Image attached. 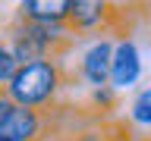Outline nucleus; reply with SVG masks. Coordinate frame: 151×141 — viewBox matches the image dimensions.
Masks as SVG:
<instances>
[{
    "instance_id": "6e6552de",
    "label": "nucleus",
    "mask_w": 151,
    "mask_h": 141,
    "mask_svg": "<svg viewBox=\"0 0 151 141\" xmlns=\"http://www.w3.org/2000/svg\"><path fill=\"white\" fill-rule=\"evenodd\" d=\"M19 69V63H16V56H13V50L6 47V41L0 38V85H6L9 78H13V72Z\"/></svg>"
},
{
    "instance_id": "1a4fd4ad",
    "label": "nucleus",
    "mask_w": 151,
    "mask_h": 141,
    "mask_svg": "<svg viewBox=\"0 0 151 141\" xmlns=\"http://www.w3.org/2000/svg\"><path fill=\"white\" fill-rule=\"evenodd\" d=\"M9 107H13V100H9V94H6V85H0V119L9 113Z\"/></svg>"
},
{
    "instance_id": "0eeeda50",
    "label": "nucleus",
    "mask_w": 151,
    "mask_h": 141,
    "mask_svg": "<svg viewBox=\"0 0 151 141\" xmlns=\"http://www.w3.org/2000/svg\"><path fill=\"white\" fill-rule=\"evenodd\" d=\"M129 116H132V122H139V125H151V88L135 94Z\"/></svg>"
},
{
    "instance_id": "f03ea898",
    "label": "nucleus",
    "mask_w": 151,
    "mask_h": 141,
    "mask_svg": "<svg viewBox=\"0 0 151 141\" xmlns=\"http://www.w3.org/2000/svg\"><path fill=\"white\" fill-rule=\"evenodd\" d=\"M47 116L41 107H19L13 103L9 113L0 119V141H41Z\"/></svg>"
},
{
    "instance_id": "f257e3e1",
    "label": "nucleus",
    "mask_w": 151,
    "mask_h": 141,
    "mask_svg": "<svg viewBox=\"0 0 151 141\" xmlns=\"http://www.w3.org/2000/svg\"><path fill=\"white\" fill-rule=\"evenodd\" d=\"M63 88V69L57 60H35V63H22L6 82L9 100L19 107H44L57 97Z\"/></svg>"
},
{
    "instance_id": "7ed1b4c3",
    "label": "nucleus",
    "mask_w": 151,
    "mask_h": 141,
    "mask_svg": "<svg viewBox=\"0 0 151 141\" xmlns=\"http://www.w3.org/2000/svg\"><path fill=\"white\" fill-rule=\"evenodd\" d=\"M113 13H116L113 0H69L66 25L73 28L76 35L101 31V28H110Z\"/></svg>"
},
{
    "instance_id": "9d476101",
    "label": "nucleus",
    "mask_w": 151,
    "mask_h": 141,
    "mask_svg": "<svg viewBox=\"0 0 151 141\" xmlns=\"http://www.w3.org/2000/svg\"><path fill=\"white\" fill-rule=\"evenodd\" d=\"M142 141H151V138H142Z\"/></svg>"
},
{
    "instance_id": "423d86ee",
    "label": "nucleus",
    "mask_w": 151,
    "mask_h": 141,
    "mask_svg": "<svg viewBox=\"0 0 151 141\" xmlns=\"http://www.w3.org/2000/svg\"><path fill=\"white\" fill-rule=\"evenodd\" d=\"M69 0H19L16 16L32 22H66Z\"/></svg>"
},
{
    "instance_id": "20e7f679",
    "label": "nucleus",
    "mask_w": 151,
    "mask_h": 141,
    "mask_svg": "<svg viewBox=\"0 0 151 141\" xmlns=\"http://www.w3.org/2000/svg\"><path fill=\"white\" fill-rule=\"evenodd\" d=\"M139 72H142L139 47L132 44L129 38H120V41L113 44V53H110V72H107V82H110V88L123 91V88L135 85Z\"/></svg>"
},
{
    "instance_id": "39448f33",
    "label": "nucleus",
    "mask_w": 151,
    "mask_h": 141,
    "mask_svg": "<svg viewBox=\"0 0 151 141\" xmlns=\"http://www.w3.org/2000/svg\"><path fill=\"white\" fill-rule=\"evenodd\" d=\"M110 53H113V44L110 41H98L85 50L82 56V78L91 88H101L107 85V72H110Z\"/></svg>"
}]
</instances>
